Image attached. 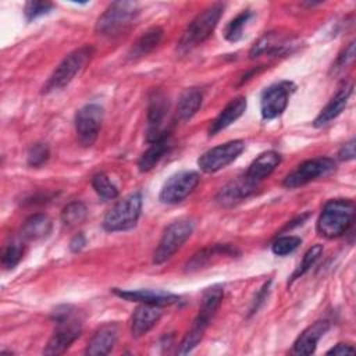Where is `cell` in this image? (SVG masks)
Listing matches in <instances>:
<instances>
[{
  "label": "cell",
  "mask_w": 356,
  "mask_h": 356,
  "mask_svg": "<svg viewBox=\"0 0 356 356\" xmlns=\"http://www.w3.org/2000/svg\"><path fill=\"white\" fill-rule=\"evenodd\" d=\"M53 320L56 328L43 350L44 355H60L65 352L82 332V318L71 306L57 307L53 312Z\"/></svg>",
  "instance_id": "6da1fadb"
},
{
  "label": "cell",
  "mask_w": 356,
  "mask_h": 356,
  "mask_svg": "<svg viewBox=\"0 0 356 356\" xmlns=\"http://www.w3.org/2000/svg\"><path fill=\"white\" fill-rule=\"evenodd\" d=\"M355 217V203L350 199L328 200L317 220V232L324 238H337L348 231Z\"/></svg>",
  "instance_id": "7a4b0ae2"
},
{
  "label": "cell",
  "mask_w": 356,
  "mask_h": 356,
  "mask_svg": "<svg viewBox=\"0 0 356 356\" xmlns=\"http://www.w3.org/2000/svg\"><path fill=\"white\" fill-rule=\"evenodd\" d=\"M222 3H214L206 7L203 11H200L184 31L178 42V49L181 51H188L203 43L217 26L222 15Z\"/></svg>",
  "instance_id": "3957f363"
},
{
  "label": "cell",
  "mask_w": 356,
  "mask_h": 356,
  "mask_svg": "<svg viewBox=\"0 0 356 356\" xmlns=\"http://www.w3.org/2000/svg\"><path fill=\"white\" fill-rule=\"evenodd\" d=\"M142 193L134 192L118 200L104 216L103 228L108 232L128 231L134 228L142 211Z\"/></svg>",
  "instance_id": "277c9868"
},
{
  "label": "cell",
  "mask_w": 356,
  "mask_h": 356,
  "mask_svg": "<svg viewBox=\"0 0 356 356\" xmlns=\"http://www.w3.org/2000/svg\"><path fill=\"white\" fill-rule=\"evenodd\" d=\"M92 56H93V47L88 44L71 51L68 56L63 58V61L53 71L49 81L43 86V92L49 93L67 86L75 78V75L83 70V67L92 58Z\"/></svg>",
  "instance_id": "5b68a950"
},
{
  "label": "cell",
  "mask_w": 356,
  "mask_h": 356,
  "mask_svg": "<svg viewBox=\"0 0 356 356\" xmlns=\"http://www.w3.org/2000/svg\"><path fill=\"white\" fill-rule=\"evenodd\" d=\"M139 13L134 1H114L99 17L96 31L103 36H115L124 32Z\"/></svg>",
  "instance_id": "8992f818"
},
{
  "label": "cell",
  "mask_w": 356,
  "mask_h": 356,
  "mask_svg": "<svg viewBox=\"0 0 356 356\" xmlns=\"http://www.w3.org/2000/svg\"><path fill=\"white\" fill-rule=\"evenodd\" d=\"M193 232V221L189 218H179L171 222L163 232L161 239L153 253V263L161 264L186 242Z\"/></svg>",
  "instance_id": "52a82bcc"
},
{
  "label": "cell",
  "mask_w": 356,
  "mask_h": 356,
  "mask_svg": "<svg viewBox=\"0 0 356 356\" xmlns=\"http://www.w3.org/2000/svg\"><path fill=\"white\" fill-rule=\"evenodd\" d=\"M335 170V161L331 157H316L303 161L284 178V186L293 189L303 186L317 178L325 177Z\"/></svg>",
  "instance_id": "ba28073f"
},
{
  "label": "cell",
  "mask_w": 356,
  "mask_h": 356,
  "mask_svg": "<svg viewBox=\"0 0 356 356\" xmlns=\"http://www.w3.org/2000/svg\"><path fill=\"white\" fill-rule=\"evenodd\" d=\"M245 146L246 145L242 139H235L211 147L199 157L197 165L203 172L207 174L220 171L221 168L227 167L234 160H236L239 154L245 150Z\"/></svg>",
  "instance_id": "9c48e42d"
},
{
  "label": "cell",
  "mask_w": 356,
  "mask_h": 356,
  "mask_svg": "<svg viewBox=\"0 0 356 356\" xmlns=\"http://www.w3.org/2000/svg\"><path fill=\"white\" fill-rule=\"evenodd\" d=\"M103 108L96 103H89L81 107L75 114V131L82 146H92L102 128Z\"/></svg>",
  "instance_id": "30bf717a"
},
{
  "label": "cell",
  "mask_w": 356,
  "mask_h": 356,
  "mask_svg": "<svg viewBox=\"0 0 356 356\" xmlns=\"http://www.w3.org/2000/svg\"><path fill=\"white\" fill-rule=\"evenodd\" d=\"M200 177L196 171H179L171 175L163 185L159 199L161 203L175 204L189 196L197 186Z\"/></svg>",
  "instance_id": "8fae6325"
},
{
  "label": "cell",
  "mask_w": 356,
  "mask_h": 356,
  "mask_svg": "<svg viewBox=\"0 0 356 356\" xmlns=\"http://www.w3.org/2000/svg\"><path fill=\"white\" fill-rule=\"evenodd\" d=\"M295 90L292 82L282 81L268 86L260 99V111L264 120H273L284 113L288 106L289 96Z\"/></svg>",
  "instance_id": "7c38bea8"
},
{
  "label": "cell",
  "mask_w": 356,
  "mask_h": 356,
  "mask_svg": "<svg viewBox=\"0 0 356 356\" xmlns=\"http://www.w3.org/2000/svg\"><path fill=\"white\" fill-rule=\"evenodd\" d=\"M167 113H168L167 97L160 90H154L149 97V106H147L146 138L149 143L170 136L168 131L164 128Z\"/></svg>",
  "instance_id": "4fadbf2b"
},
{
  "label": "cell",
  "mask_w": 356,
  "mask_h": 356,
  "mask_svg": "<svg viewBox=\"0 0 356 356\" xmlns=\"http://www.w3.org/2000/svg\"><path fill=\"white\" fill-rule=\"evenodd\" d=\"M113 292L118 296L122 298L128 302H139V303H146V305H154V306H171L179 302V296L170 293V292H163V291H153V289H138V291H122L118 288H114Z\"/></svg>",
  "instance_id": "5bb4252c"
},
{
  "label": "cell",
  "mask_w": 356,
  "mask_h": 356,
  "mask_svg": "<svg viewBox=\"0 0 356 356\" xmlns=\"http://www.w3.org/2000/svg\"><path fill=\"white\" fill-rule=\"evenodd\" d=\"M118 324L115 323H107L103 324L90 338L88 346H86V355L99 356V355H107L114 348L117 338H118Z\"/></svg>",
  "instance_id": "9a60e30c"
},
{
  "label": "cell",
  "mask_w": 356,
  "mask_h": 356,
  "mask_svg": "<svg viewBox=\"0 0 356 356\" xmlns=\"http://www.w3.org/2000/svg\"><path fill=\"white\" fill-rule=\"evenodd\" d=\"M161 314L163 312L160 306L140 303V306L135 309L132 316V324H131L132 337L140 338L147 331H150L159 323Z\"/></svg>",
  "instance_id": "2e32d148"
},
{
  "label": "cell",
  "mask_w": 356,
  "mask_h": 356,
  "mask_svg": "<svg viewBox=\"0 0 356 356\" xmlns=\"http://www.w3.org/2000/svg\"><path fill=\"white\" fill-rule=\"evenodd\" d=\"M330 323L327 320H318L309 325L295 341L292 353L295 355H312L316 350L317 342L328 331Z\"/></svg>",
  "instance_id": "e0dca14e"
},
{
  "label": "cell",
  "mask_w": 356,
  "mask_h": 356,
  "mask_svg": "<svg viewBox=\"0 0 356 356\" xmlns=\"http://www.w3.org/2000/svg\"><path fill=\"white\" fill-rule=\"evenodd\" d=\"M280 161H281V156L277 152L274 150L264 152L252 161V164L249 165V168L243 175L252 184L259 185L264 178H267L275 170Z\"/></svg>",
  "instance_id": "ac0fdd59"
},
{
  "label": "cell",
  "mask_w": 356,
  "mask_h": 356,
  "mask_svg": "<svg viewBox=\"0 0 356 356\" xmlns=\"http://www.w3.org/2000/svg\"><path fill=\"white\" fill-rule=\"evenodd\" d=\"M353 92V83L348 82L332 96V99L327 103V106L320 111V114L314 120V127H323L337 118L345 108L350 95Z\"/></svg>",
  "instance_id": "d6986e66"
},
{
  "label": "cell",
  "mask_w": 356,
  "mask_h": 356,
  "mask_svg": "<svg viewBox=\"0 0 356 356\" xmlns=\"http://www.w3.org/2000/svg\"><path fill=\"white\" fill-rule=\"evenodd\" d=\"M256 189H257V185L252 184L250 181H248L245 178V175H242L238 179L231 181L224 188H221V191L217 195V202L221 206L229 207V206L241 202L242 199L248 197L249 195H252Z\"/></svg>",
  "instance_id": "ffe728a7"
},
{
  "label": "cell",
  "mask_w": 356,
  "mask_h": 356,
  "mask_svg": "<svg viewBox=\"0 0 356 356\" xmlns=\"http://www.w3.org/2000/svg\"><path fill=\"white\" fill-rule=\"evenodd\" d=\"M248 102L245 96H238L235 99H232L222 110L221 113L217 115V118L211 122L210 128H209V135L213 136L216 134H218L220 131L225 129L227 127H229L232 122H235L246 110Z\"/></svg>",
  "instance_id": "44dd1931"
},
{
  "label": "cell",
  "mask_w": 356,
  "mask_h": 356,
  "mask_svg": "<svg viewBox=\"0 0 356 356\" xmlns=\"http://www.w3.org/2000/svg\"><path fill=\"white\" fill-rule=\"evenodd\" d=\"M292 42L277 35V33H266L264 36H261L250 49L249 51V57L250 58H256L261 54H284L286 51L291 50L292 47Z\"/></svg>",
  "instance_id": "7402d4cb"
},
{
  "label": "cell",
  "mask_w": 356,
  "mask_h": 356,
  "mask_svg": "<svg viewBox=\"0 0 356 356\" xmlns=\"http://www.w3.org/2000/svg\"><path fill=\"white\" fill-rule=\"evenodd\" d=\"M51 231V221L44 214H32L21 227V239L24 242H39L49 236Z\"/></svg>",
  "instance_id": "603a6c76"
},
{
  "label": "cell",
  "mask_w": 356,
  "mask_h": 356,
  "mask_svg": "<svg viewBox=\"0 0 356 356\" xmlns=\"http://www.w3.org/2000/svg\"><path fill=\"white\" fill-rule=\"evenodd\" d=\"M235 253H236L235 248H232L229 245H214L210 248H204L192 256V259L186 263L185 270L196 271V270L206 267L207 264H210L214 259H217L220 256H234Z\"/></svg>",
  "instance_id": "cb8c5ba5"
},
{
  "label": "cell",
  "mask_w": 356,
  "mask_h": 356,
  "mask_svg": "<svg viewBox=\"0 0 356 356\" xmlns=\"http://www.w3.org/2000/svg\"><path fill=\"white\" fill-rule=\"evenodd\" d=\"M222 295H224V289L221 285H214L211 288H207L202 296V303H200L199 313H197L195 321L209 327L210 320L216 314V312L222 300Z\"/></svg>",
  "instance_id": "d4e9b609"
},
{
  "label": "cell",
  "mask_w": 356,
  "mask_h": 356,
  "mask_svg": "<svg viewBox=\"0 0 356 356\" xmlns=\"http://www.w3.org/2000/svg\"><path fill=\"white\" fill-rule=\"evenodd\" d=\"M203 95L196 88H189L182 92L177 103V117L182 121L192 118L202 106Z\"/></svg>",
  "instance_id": "484cf974"
},
{
  "label": "cell",
  "mask_w": 356,
  "mask_h": 356,
  "mask_svg": "<svg viewBox=\"0 0 356 356\" xmlns=\"http://www.w3.org/2000/svg\"><path fill=\"white\" fill-rule=\"evenodd\" d=\"M168 147H170L168 136L163 138V139H159L156 142H152L150 146L147 147V150L143 152L142 156L138 160L139 171L140 172L150 171L160 161V159L167 153Z\"/></svg>",
  "instance_id": "4316f807"
},
{
  "label": "cell",
  "mask_w": 356,
  "mask_h": 356,
  "mask_svg": "<svg viewBox=\"0 0 356 356\" xmlns=\"http://www.w3.org/2000/svg\"><path fill=\"white\" fill-rule=\"evenodd\" d=\"M163 29L160 26H153L142 33V36L134 43L131 47L129 56L131 58H139L150 53L161 40Z\"/></svg>",
  "instance_id": "83f0119b"
},
{
  "label": "cell",
  "mask_w": 356,
  "mask_h": 356,
  "mask_svg": "<svg viewBox=\"0 0 356 356\" xmlns=\"http://www.w3.org/2000/svg\"><path fill=\"white\" fill-rule=\"evenodd\" d=\"M252 17H253V13L250 10H243L242 13H239L225 26L224 38L229 42H238L243 36V28Z\"/></svg>",
  "instance_id": "f1b7e54d"
},
{
  "label": "cell",
  "mask_w": 356,
  "mask_h": 356,
  "mask_svg": "<svg viewBox=\"0 0 356 356\" xmlns=\"http://www.w3.org/2000/svg\"><path fill=\"white\" fill-rule=\"evenodd\" d=\"M88 214V209L82 202H71L70 204H67L63 211H61V221L68 225V227H74L81 224Z\"/></svg>",
  "instance_id": "f546056e"
},
{
  "label": "cell",
  "mask_w": 356,
  "mask_h": 356,
  "mask_svg": "<svg viewBox=\"0 0 356 356\" xmlns=\"http://www.w3.org/2000/svg\"><path fill=\"white\" fill-rule=\"evenodd\" d=\"M92 186L93 189L96 191V193L104 199V200H111V199H115L118 196V189L117 186L110 181V178L103 174V172H99L96 175H93L92 178Z\"/></svg>",
  "instance_id": "4dcf8cb0"
},
{
  "label": "cell",
  "mask_w": 356,
  "mask_h": 356,
  "mask_svg": "<svg viewBox=\"0 0 356 356\" xmlns=\"http://www.w3.org/2000/svg\"><path fill=\"white\" fill-rule=\"evenodd\" d=\"M24 256V241H13L3 249L1 254V264L4 268L11 270L14 268Z\"/></svg>",
  "instance_id": "1f68e13d"
},
{
  "label": "cell",
  "mask_w": 356,
  "mask_h": 356,
  "mask_svg": "<svg viewBox=\"0 0 356 356\" xmlns=\"http://www.w3.org/2000/svg\"><path fill=\"white\" fill-rule=\"evenodd\" d=\"M302 243V239L299 236H293V235H285V236H280L277 238L273 245H271V250L274 254L277 256H286L292 252H295L299 245Z\"/></svg>",
  "instance_id": "d6a6232c"
},
{
  "label": "cell",
  "mask_w": 356,
  "mask_h": 356,
  "mask_svg": "<svg viewBox=\"0 0 356 356\" xmlns=\"http://www.w3.org/2000/svg\"><path fill=\"white\" fill-rule=\"evenodd\" d=\"M321 253H323V245H320V243L313 245V246L305 253V256H303V259H302V263H300V264L298 266V268L293 271V274H292V277H291V281L299 278V277L303 275L306 271H309L310 267H312V266L317 261V259L321 256Z\"/></svg>",
  "instance_id": "836d02e7"
},
{
  "label": "cell",
  "mask_w": 356,
  "mask_h": 356,
  "mask_svg": "<svg viewBox=\"0 0 356 356\" xmlns=\"http://www.w3.org/2000/svg\"><path fill=\"white\" fill-rule=\"evenodd\" d=\"M49 157H50L49 146L46 143L38 142L29 147L26 161L31 167H40L49 160Z\"/></svg>",
  "instance_id": "e575fe53"
},
{
  "label": "cell",
  "mask_w": 356,
  "mask_h": 356,
  "mask_svg": "<svg viewBox=\"0 0 356 356\" xmlns=\"http://www.w3.org/2000/svg\"><path fill=\"white\" fill-rule=\"evenodd\" d=\"M54 4L50 1H28L24 8V14L28 21H32L38 17H42L53 10Z\"/></svg>",
  "instance_id": "d590c367"
},
{
  "label": "cell",
  "mask_w": 356,
  "mask_h": 356,
  "mask_svg": "<svg viewBox=\"0 0 356 356\" xmlns=\"http://www.w3.org/2000/svg\"><path fill=\"white\" fill-rule=\"evenodd\" d=\"M353 60H355V42H350L348 47L339 54L335 64L332 65V72L334 74L342 72L346 67H349L353 63Z\"/></svg>",
  "instance_id": "8d00e7d4"
},
{
  "label": "cell",
  "mask_w": 356,
  "mask_h": 356,
  "mask_svg": "<svg viewBox=\"0 0 356 356\" xmlns=\"http://www.w3.org/2000/svg\"><path fill=\"white\" fill-rule=\"evenodd\" d=\"M338 157L341 160H353L355 159V139H350L349 142H346L338 152Z\"/></svg>",
  "instance_id": "74e56055"
},
{
  "label": "cell",
  "mask_w": 356,
  "mask_h": 356,
  "mask_svg": "<svg viewBox=\"0 0 356 356\" xmlns=\"http://www.w3.org/2000/svg\"><path fill=\"white\" fill-rule=\"evenodd\" d=\"M348 353H355V349L349 343H338L334 348H331L327 355H348Z\"/></svg>",
  "instance_id": "f35d334b"
},
{
  "label": "cell",
  "mask_w": 356,
  "mask_h": 356,
  "mask_svg": "<svg viewBox=\"0 0 356 356\" xmlns=\"http://www.w3.org/2000/svg\"><path fill=\"white\" fill-rule=\"evenodd\" d=\"M85 245H86V239H85V236L79 232V234H76V235L71 239V242H70V249L76 253V252L82 250Z\"/></svg>",
  "instance_id": "ab89813d"
}]
</instances>
